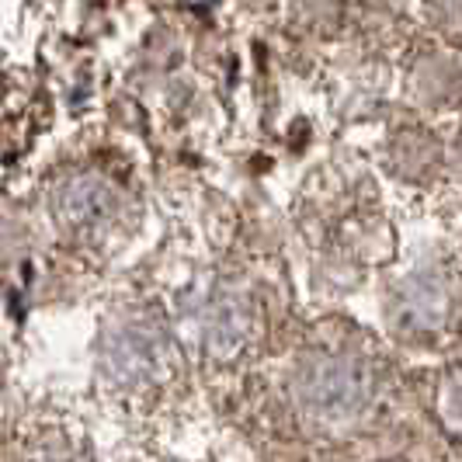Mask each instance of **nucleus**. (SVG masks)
Listing matches in <instances>:
<instances>
[{
    "label": "nucleus",
    "instance_id": "obj_1",
    "mask_svg": "<svg viewBox=\"0 0 462 462\" xmlns=\"http://www.w3.org/2000/svg\"><path fill=\"white\" fill-rule=\"evenodd\" d=\"M108 208H112V191L94 178H77L60 191V212L63 219H69V226H91L105 219Z\"/></svg>",
    "mask_w": 462,
    "mask_h": 462
}]
</instances>
